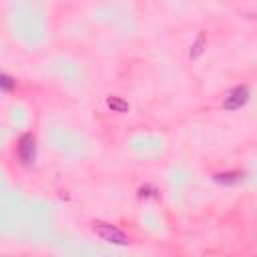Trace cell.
<instances>
[{
    "mask_svg": "<svg viewBox=\"0 0 257 257\" xmlns=\"http://www.w3.org/2000/svg\"><path fill=\"white\" fill-rule=\"evenodd\" d=\"M92 231L106 243H114V245H128L131 243V239L118 227H114L110 223H104V221H94L92 223Z\"/></svg>",
    "mask_w": 257,
    "mask_h": 257,
    "instance_id": "6da1fadb",
    "label": "cell"
},
{
    "mask_svg": "<svg viewBox=\"0 0 257 257\" xmlns=\"http://www.w3.org/2000/svg\"><path fill=\"white\" fill-rule=\"evenodd\" d=\"M16 155L20 159V163L24 167H30L36 159V139L32 133H24L20 139H18V145H16Z\"/></svg>",
    "mask_w": 257,
    "mask_h": 257,
    "instance_id": "7a4b0ae2",
    "label": "cell"
},
{
    "mask_svg": "<svg viewBox=\"0 0 257 257\" xmlns=\"http://www.w3.org/2000/svg\"><path fill=\"white\" fill-rule=\"evenodd\" d=\"M249 100V86L247 84H239V86H233L225 98H223V108L227 110H237L241 106H245Z\"/></svg>",
    "mask_w": 257,
    "mask_h": 257,
    "instance_id": "3957f363",
    "label": "cell"
},
{
    "mask_svg": "<svg viewBox=\"0 0 257 257\" xmlns=\"http://www.w3.org/2000/svg\"><path fill=\"white\" fill-rule=\"evenodd\" d=\"M243 177H245V173H241V171H225V173H215L213 181L221 183V185H237L243 181Z\"/></svg>",
    "mask_w": 257,
    "mask_h": 257,
    "instance_id": "277c9868",
    "label": "cell"
},
{
    "mask_svg": "<svg viewBox=\"0 0 257 257\" xmlns=\"http://www.w3.org/2000/svg\"><path fill=\"white\" fill-rule=\"evenodd\" d=\"M106 106L112 110V112H126L128 110V102L120 96H108L106 98Z\"/></svg>",
    "mask_w": 257,
    "mask_h": 257,
    "instance_id": "5b68a950",
    "label": "cell"
},
{
    "mask_svg": "<svg viewBox=\"0 0 257 257\" xmlns=\"http://www.w3.org/2000/svg\"><path fill=\"white\" fill-rule=\"evenodd\" d=\"M16 86V80L4 72H0V90H14Z\"/></svg>",
    "mask_w": 257,
    "mask_h": 257,
    "instance_id": "8992f818",
    "label": "cell"
},
{
    "mask_svg": "<svg viewBox=\"0 0 257 257\" xmlns=\"http://www.w3.org/2000/svg\"><path fill=\"white\" fill-rule=\"evenodd\" d=\"M203 46H205V34L201 32L199 38H197V42L191 46V58H197V56L203 52Z\"/></svg>",
    "mask_w": 257,
    "mask_h": 257,
    "instance_id": "52a82bcc",
    "label": "cell"
},
{
    "mask_svg": "<svg viewBox=\"0 0 257 257\" xmlns=\"http://www.w3.org/2000/svg\"><path fill=\"white\" fill-rule=\"evenodd\" d=\"M159 191L155 189V187H151V185H147V187H141L139 189V197H155Z\"/></svg>",
    "mask_w": 257,
    "mask_h": 257,
    "instance_id": "ba28073f",
    "label": "cell"
}]
</instances>
